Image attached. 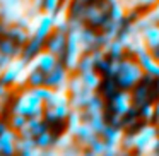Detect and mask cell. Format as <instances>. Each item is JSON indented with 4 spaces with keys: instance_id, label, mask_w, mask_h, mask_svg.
<instances>
[{
    "instance_id": "cell-1",
    "label": "cell",
    "mask_w": 159,
    "mask_h": 156,
    "mask_svg": "<svg viewBox=\"0 0 159 156\" xmlns=\"http://www.w3.org/2000/svg\"><path fill=\"white\" fill-rule=\"evenodd\" d=\"M12 113H21L26 117H45V100L36 94L34 87H24L12 105Z\"/></svg>"
},
{
    "instance_id": "cell-2",
    "label": "cell",
    "mask_w": 159,
    "mask_h": 156,
    "mask_svg": "<svg viewBox=\"0 0 159 156\" xmlns=\"http://www.w3.org/2000/svg\"><path fill=\"white\" fill-rule=\"evenodd\" d=\"M144 76H145V72L142 69V65L139 64V60L128 59V60H121V69H120V74L116 76V79L120 86L130 89V87L137 86L144 79Z\"/></svg>"
},
{
    "instance_id": "cell-3",
    "label": "cell",
    "mask_w": 159,
    "mask_h": 156,
    "mask_svg": "<svg viewBox=\"0 0 159 156\" xmlns=\"http://www.w3.org/2000/svg\"><path fill=\"white\" fill-rule=\"evenodd\" d=\"M17 139L19 132L16 129H12L11 125L0 132V149H2V156H17Z\"/></svg>"
},
{
    "instance_id": "cell-4",
    "label": "cell",
    "mask_w": 159,
    "mask_h": 156,
    "mask_svg": "<svg viewBox=\"0 0 159 156\" xmlns=\"http://www.w3.org/2000/svg\"><path fill=\"white\" fill-rule=\"evenodd\" d=\"M72 4L70 0H62L60 7L53 12V24H55V31H69V22H70V9H72Z\"/></svg>"
},
{
    "instance_id": "cell-5",
    "label": "cell",
    "mask_w": 159,
    "mask_h": 156,
    "mask_svg": "<svg viewBox=\"0 0 159 156\" xmlns=\"http://www.w3.org/2000/svg\"><path fill=\"white\" fill-rule=\"evenodd\" d=\"M156 135H159V125L144 124L142 127H139L135 130V151L140 153L144 149V146L147 142H151Z\"/></svg>"
},
{
    "instance_id": "cell-6",
    "label": "cell",
    "mask_w": 159,
    "mask_h": 156,
    "mask_svg": "<svg viewBox=\"0 0 159 156\" xmlns=\"http://www.w3.org/2000/svg\"><path fill=\"white\" fill-rule=\"evenodd\" d=\"M28 57L26 55H17V57H12V60L9 62L7 69H5L4 76H2V79H0V83L5 84V86H11L12 81H14V77L17 76L19 72H21L22 69H24V65L28 64Z\"/></svg>"
},
{
    "instance_id": "cell-7",
    "label": "cell",
    "mask_w": 159,
    "mask_h": 156,
    "mask_svg": "<svg viewBox=\"0 0 159 156\" xmlns=\"http://www.w3.org/2000/svg\"><path fill=\"white\" fill-rule=\"evenodd\" d=\"M99 137H101V134L89 124V120H84V124L80 125V129L75 134V141L79 142L82 148H91L93 142L98 141Z\"/></svg>"
},
{
    "instance_id": "cell-8",
    "label": "cell",
    "mask_w": 159,
    "mask_h": 156,
    "mask_svg": "<svg viewBox=\"0 0 159 156\" xmlns=\"http://www.w3.org/2000/svg\"><path fill=\"white\" fill-rule=\"evenodd\" d=\"M135 106V100L134 94L130 91H120L116 96L113 98V110L118 115H128L132 111V108Z\"/></svg>"
},
{
    "instance_id": "cell-9",
    "label": "cell",
    "mask_w": 159,
    "mask_h": 156,
    "mask_svg": "<svg viewBox=\"0 0 159 156\" xmlns=\"http://www.w3.org/2000/svg\"><path fill=\"white\" fill-rule=\"evenodd\" d=\"M46 50L55 53L58 59L65 57V53H67V33L55 31L48 40H46Z\"/></svg>"
},
{
    "instance_id": "cell-10",
    "label": "cell",
    "mask_w": 159,
    "mask_h": 156,
    "mask_svg": "<svg viewBox=\"0 0 159 156\" xmlns=\"http://www.w3.org/2000/svg\"><path fill=\"white\" fill-rule=\"evenodd\" d=\"M34 59L36 62H38V67L39 70H43L45 74H50L52 70H55L57 67H58V57L55 55V53H52L50 50H39L38 53H34Z\"/></svg>"
},
{
    "instance_id": "cell-11",
    "label": "cell",
    "mask_w": 159,
    "mask_h": 156,
    "mask_svg": "<svg viewBox=\"0 0 159 156\" xmlns=\"http://www.w3.org/2000/svg\"><path fill=\"white\" fill-rule=\"evenodd\" d=\"M135 59L139 60V64L142 65V69H144V72L147 74V76L159 77V59L154 55L152 50H149V52L135 57Z\"/></svg>"
},
{
    "instance_id": "cell-12",
    "label": "cell",
    "mask_w": 159,
    "mask_h": 156,
    "mask_svg": "<svg viewBox=\"0 0 159 156\" xmlns=\"http://www.w3.org/2000/svg\"><path fill=\"white\" fill-rule=\"evenodd\" d=\"M53 33H55V24H53V12L45 11V14H43V21H41V24H39V29H38V33H36L34 38L38 40L39 43H43V45H45V41L53 35Z\"/></svg>"
},
{
    "instance_id": "cell-13",
    "label": "cell",
    "mask_w": 159,
    "mask_h": 156,
    "mask_svg": "<svg viewBox=\"0 0 159 156\" xmlns=\"http://www.w3.org/2000/svg\"><path fill=\"white\" fill-rule=\"evenodd\" d=\"M84 120H86V115H84L82 108H72L70 115L67 117V130L75 135L77 130L80 129V125L84 124Z\"/></svg>"
},
{
    "instance_id": "cell-14",
    "label": "cell",
    "mask_w": 159,
    "mask_h": 156,
    "mask_svg": "<svg viewBox=\"0 0 159 156\" xmlns=\"http://www.w3.org/2000/svg\"><path fill=\"white\" fill-rule=\"evenodd\" d=\"M75 142H77V141H75V135L65 129V132H62L58 137H55V142H53V146H55L57 149H60V151H63V149L70 148V146L75 144Z\"/></svg>"
},
{
    "instance_id": "cell-15",
    "label": "cell",
    "mask_w": 159,
    "mask_h": 156,
    "mask_svg": "<svg viewBox=\"0 0 159 156\" xmlns=\"http://www.w3.org/2000/svg\"><path fill=\"white\" fill-rule=\"evenodd\" d=\"M103 108H104L103 100L99 98V94H96V96H94V100L91 101L86 108H84V115H86V118L96 117V115H103Z\"/></svg>"
},
{
    "instance_id": "cell-16",
    "label": "cell",
    "mask_w": 159,
    "mask_h": 156,
    "mask_svg": "<svg viewBox=\"0 0 159 156\" xmlns=\"http://www.w3.org/2000/svg\"><path fill=\"white\" fill-rule=\"evenodd\" d=\"M132 22H134L135 28H137L139 31H142V33H144L145 29H149L151 26L157 24V22H156L154 19H152V16L149 14V12H142V14H139L137 17H135L134 21H132Z\"/></svg>"
},
{
    "instance_id": "cell-17",
    "label": "cell",
    "mask_w": 159,
    "mask_h": 156,
    "mask_svg": "<svg viewBox=\"0 0 159 156\" xmlns=\"http://www.w3.org/2000/svg\"><path fill=\"white\" fill-rule=\"evenodd\" d=\"M144 35H145V40H147L149 48H151L152 52H154L156 48H159V24H154L149 29H145Z\"/></svg>"
},
{
    "instance_id": "cell-18",
    "label": "cell",
    "mask_w": 159,
    "mask_h": 156,
    "mask_svg": "<svg viewBox=\"0 0 159 156\" xmlns=\"http://www.w3.org/2000/svg\"><path fill=\"white\" fill-rule=\"evenodd\" d=\"M80 76H82L86 86L91 87V89L98 91V87L101 86V76L96 72V69H94V70H89V72H82Z\"/></svg>"
},
{
    "instance_id": "cell-19",
    "label": "cell",
    "mask_w": 159,
    "mask_h": 156,
    "mask_svg": "<svg viewBox=\"0 0 159 156\" xmlns=\"http://www.w3.org/2000/svg\"><path fill=\"white\" fill-rule=\"evenodd\" d=\"M110 17L115 19V21H125V17H127V9L123 7V4H121L120 0L118 2H115V4H111V9H110Z\"/></svg>"
},
{
    "instance_id": "cell-20",
    "label": "cell",
    "mask_w": 159,
    "mask_h": 156,
    "mask_svg": "<svg viewBox=\"0 0 159 156\" xmlns=\"http://www.w3.org/2000/svg\"><path fill=\"white\" fill-rule=\"evenodd\" d=\"M36 144H38V142H36V137H21V135H19L17 144H16V148H17V156L22 154V153H26L28 149L34 148Z\"/></svg>"
},
{
    "instance_id": "cell-21",
    "label": "cell",
    "mask_w": 159,
    "mask_h": 156,
    "mask_svg": "<svg viewBox=\"0 0 159 156\" xmlns=\"http://www.w3.org/2000/svg\"><path fill=\"white\" fill-rule=\"evenodd\" d=\"M127 52L125 45L121 43L120 38H116L113 43L110 45V50H108V55H111V59H121V55Z\"/></svg>"
},
{
    "instance_id": "cell-22",
    "label": "cell",
    "mask_w": 159,
    "mask_h": 156,
    "mask_svg": "<svg viewBox=\"0 0 159 156\" xmlns=\"http://www.w3.org/2000/svg\"><path fill=\"white\" fill-rule=\"evenodd\" d=\"M96 62H94V59H93V55L91 53H86V55L82 57V60H80V64H79V72L82 74V72H89V70H94L96 69Z\"/></svg>"
},
{
    "instance_id": "cell-23",
    "label": "cell",
    "mask_w": 159,
    "mask_h": 156,
    "mask_svg": "<svg viewBox=\"0 0 159 156\" xmlns=\"http://www.w3.org/2000/svg\"><path fill=\"white\" fill-rule=\"evenodd\" d=\"M46 81V74L43 72V70H34V72H31V76H29V86L31 87H38V86H43Z\"/></svg>"
},
{
    "instance_id": "cell-24",
    "label": "cell",
    "mask_w": 159,
    "mask_h": 156,
    "mask_svg": "<svg viewBox=\"0 0 159 156\" xmlns=\"http://www.w3.org/2000/svg\"><path fill=\"white\" fill-rule=\"evenodd\" d=\"M86 120H89V124L93 125L94 129H96L98 132H99L101 135H103V132L106 130V122H104V115H96V117H89V118H86Z\"/></svg>"
},
{
    "instance_id": "cell-25",
    "label": "cell",
    "mask_w": 159,
    "mask_h": 156,
    "mask_svg": "<svg viewBox=\"0 0 159 156\" xmlns=\"http://www.w3.org/2000/svg\"><path fill=\"white\" fill-rule=\"evenodd\" d=\"M26 124H28V117H26V115H21V113H12L11 122H9V125H11L12 129H16L17 132L21 130Z\"/></svg>"
},
{
    "instance_id": "cell-26",
    "label": "cell",
    "mask_w": 159,
    "mask_h": 156,
    "mask_svg": "<svg viewBox=\"0 0 159 156\" xmlns=\"http://www.w3.org/2000/svg\"><path fill=\"white\" fill-rule=\"evenodd\" d=\"M36 142H38V146H41V148L46 149V148H52L53 142H55V139H53V135H52L50 130H45L36 137Z\"/></svg>"
},
{
    "instance_id": "cell-27",
    "label": "cell",
    "mask_w": 159,
    "mask_h": 156,
    "mask_svg": "<svg viewBox=\"0 0 159 156\" xmlns=\"http://www.w3.org/2000/svg\"><path fill=\"white\" fill-rule=\"evenodd\" d=\"M106 148H108V141L103 137V135H101V137L98 139V141H94V142H93V146H91L89 149L94 153V154L104 156V153H106Z\"/></svg>"
},
{
    "instance_id": "cell-28",
    "label": "cell",
    "mask_w": 159,
    "mask_h": 156,
    "mask_svg": "<svg viewBox=\"0 0 159 156\" xmlns=\"http://www.w3.org/2000/svg\"><path fill=\"white\" fill-rule=\"evenodd\" d=\"M156 117H157V113H156V105L145 103L144 106H142V118H144L145 122H152Z\"/></svg>"
},
{
    "instance_id": "cell-29",
    "label": "cell",
    "mask_w": 159,
    "mask_h": 156,
    "mask_svg": "<svg viewBox=\"0 0 159 156\" xmlns=\"http://www.w3.org/2000/svg\"><path fill=\"white\" fill-rule=\"evenodd\" d=\"M120 69H121V59H111L110 64H108V76L110 77H116L120 74Z\"/></svg>"
},
{
    "instance_id": "cell-30",
    "label": "cell",
    "mask_w": 159,
    "mask_h": 156,
    "mask_svg": "<svg viewBox=\"0 0 159 156\" xmlns=\"http://www.w3.org/2000/svg\"><path fill=\"white\" fill-rule=\"evenodd\" d=\"M121 146H123V149H127V151H130V153L135 151V132H132V134H125Z\"/></svg>"
},
{
    "instance_id": "cell-31",
    "label": "cell",
    "mask_w": 159,
    "mask_h": 156,
    "mask_svg": "<svg viewBox=\"0 0 159 156\" xmlns=\"http://www.w3.org/2000/svg\"><path fill=\"white\" fill-rule=\"evenodd\" d=\"M34 91H36V94H38L41 100H48L50 96H52V93H53V87H50V86H46V84H43V86H38V87H34Z\"/></svg>"
},
{
    "instance_id": "cell-32",
    "label": "cell",
    "mask_w": 159,
    "mask_h": 156,
    "mask_svg": "<svg viewBox=\"0 0 159 156\" xmlns=\"http://www.w3.org/2000/svg\"><path fill=\"white\" fill-rule=\"evenodd\" d=\"M145 98H147V89H145V87H140V89L134 94L135 105H137V106H139V105H142V106H144V105H145Z\"/></svg>"
},
{
    "instance_id": "cell-33",
    "label": "cell",
    "mask_w": 159,
    "mask_h": 156,
    "mask_svg": "<svg viewBox=\"0 0 159 156\" xmlns=\"http://www.w3.org/2000/svg\"><path fill=\"white\" fill-rule=\"evenodd\" d=\"M45 151H46L45 148H41V146L36 144L34 148L28 149L26 153H22V154H19V156H45Z\"/></svg>"
},
{
    "instance_id": "cell-34",
    "label": "cell",
    "mask_w": 159,
    "mask_h": 156,
    "mask_svg": "<svg viewBox=\"0 0 159 156\" xmlns=\"http://www.w3.org/2000/svg\"><path fill=\"white\" fill-rule=\"evenodd\" d=\"M60 4H62V0H45V11L55 12L60 7Z\"/></svg>"
},
{
    "instance_id": "cell-35",
    "label": "cell",
    "mask_w": 159,
    "mask_h": 156,
    "mask_svg": "<svg viewBox=\"0 0 159 156\" xmlns=\"http://www.w3.org/2000/svg\"><path fill=\"white\" fill-rule=\"evenodd\" d=\"M137 2H139V7L140 9H151L157 4L159 0H137Z\"/></svg>"
},
{
    "instance_id": "cell-36",
    "label": "cell",
    "mask_w": 159,
    "mask_h": 156,
    "mask_svg": "<svg viewBox=\"0 0 159 156\" xmlns=\"http://www.w3.org/2000/svg\"><path fill=\"white\" fill-rule=\"evenodd\" d=\"M19 135H21V137H34V132H33V129L26 124L24 127L19 130Z\"/></svg>"
},
{
    "instance_id": "cell-37",
    "label": "cell",
    "mask_w": 159,
    "mask_h": 156,
    "mask_svg": "<svg viewBox=\"0 0 159 156\" xmlns=\"http://www.w3.org/2000/svg\"><path fill=\"white\" fill-rule=\"evenodd\" d=\"M147 12H149V14L152 16V19H154V21H156V22H157V24H159V2H157V4L154 5V7L147 9Z\"/></svg>"
},
{
    "instance_id": "cell-38",
    "label": "cell",
    "mask_w": 159,
    "mask_h": 156,
    "mask_svg": "<svg viewBox=\"0 0 159 156\" xmlns=\"http://www.w3.org/2000/svg\"><path fill=\"white\" fill-rule=\"evenodd\" d=\"M156 113H157V117H156V118H157V120H159V101H157V103H156Z\"/></svg>"
},
{
    "instance_id": "cell-39",
    "label": "cell",
    "mask_w": 159,
    "mask_h": 156,
    "mask_svg": "<svg viewBox=\"0 0 159 156\" xmlns=\"http://www.w3.org/2000/svg\"><path fill=\"white\" fill-rule=\"evenodd\" d=\"M147 156H159V149H157V151H152V153H149Z\"/></svg>"
},
{
    "instance_id": "cell-40",
    "label": "cell",
    "mask_w": 159,
    "mask_h": 156,
    "mask_svg": "<svg viewBox=\"0 0 159 156\" xmlns=\"http://www.w3.org/2000/svg\"><path fill=\"white\" fill-rule=\"evenodd\" d=\"M77 2H80V4H87L89 0H77Z\"/></svg>"
},
{
    "instance_id": "cell-41",
    "label": "cell",
    "mask_w": 159,
    "mask_h": 156,
    "mask_svg": "<svg viewBox=\"0 0 159 156\" xmlns=\"http://www.w3.org/2000/svg\"><path fill=\"white\" fill-rule=\"evenodd\" d=\"M108 4H115V2H118V0H106Z\"/></svg>"
},
{
    "instance_id": "cell-42",
    "label": "cell",
    "mask_w": 159,
    "mask_h": 156,
    "mask_svg": "<svg viewBox=\"0 0 159 156\" xmlns=\"http://www.w3.org/2000/svg\"><path fill=\"white\" fill-rule=\"evenodd\" d=\"M0 19H2V4H0Z\"/></svg>"
},
{
    "instance_id": "cell-43",
    "label": "cell",
    "mask_w": 159,
    "mask_h": 156,
    "mask_svg": "<svg viewBox=\"0 0 159 156\" xmlns=\"http://www.w3.org/2000/svg\"><path fill=\"white\" fill-rule=\"evenodd\" d=\"M137 156H142V154H139V153H137Z\"/></svg>"
},
{
    "instance_id": "cell-44",
    "label": "cell",
    "mask_w": 159,
    "mask_h": 156,
    "mask_svg": "<svg viewBox=\"0 0 159 156\" xmlns=\"http://www.w3.org/2000/svg\"><path fill=\"white\" fill-rule=\"evenodd\" d=\"M0 59H2V53H0Z\"/></svg>"
},
{
    "instance_id": "cell-45",
    "label": "cell",
    "mask_w": 159,
    "mask_h": 156,
    "mask_svg": "<svg viewBox=\"0 0 159 156\" xmlns=\"http://www.w3.org/2000/svg\"><path fill=\"white\" fill-rule=\"evenodd\" d=\"M157 79H159V77H157Z\"/></svg>"
}]
</instances>
